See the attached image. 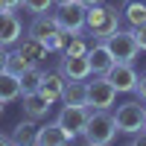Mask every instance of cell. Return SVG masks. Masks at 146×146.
I'll use <instances>...</instances> for the list:
<instances>
[{
    "instance_id": "3",
    "label": "cell",
    "mask_w": 146,
    "mask_h": 146,
    "mask_svg": "<svg viewBox=\"0 0 146 146\" xmlns=\"http://www.w3.org/2000/svg\"><path fill=\"white\" fill-rule=\"evenodd\" d=\"M143 114H146V102H140V100H129L123 105H117V111H114L117 131L120 135H129V137L143 131Z\"/></svg>"
},
{
    "instance_id": "19",
    "label": "cell",
    "mask_w": 146,
    "mask_h": 146,
    "mask_svg": "<svg viewBox=\"0 0 146 146\" xmlns=\"http://www.w3.org/2000/svg\"><path fill=\"white\" fill-rule=\"evenodd\" d=\"M21 96V79L9 70H0V100L3 102H12Z\"/></svg>"
},
{
    "instance_id": "13",
    "label": "cell",
    "mask_w": 146,
    "mask_h": 146,
    "mask_svg": "<svg viewBox=\"0 0 146 146\" xmlns=\"http://www.w3.org/2000/svg\"><path fill=\"white\" fill-rule=\"evenodd\" d=\"M58 73L64 79H91V62H88V56H64L62 53Z\"/></svg>"
},
{
    "instance_id": "12",
    "label": "cell",
    "mask_w": 146,
    "mask_h": 146,
    "mask_svg": "<svg viewBox=\"0 0 146 146\" xmlns=\"http://www.w3.org/2000/svg\"><path fill=\"white\" fill-rule=\"evenodd\" d=\"M88 62H91V76H105L108 67L114 64V56L105 47V41H94L88 50Z\"/></svg>"
},
{
    "instance_id": "31",
    "label": "cell",
    "mask_w": 146,
    "mask_h": 146,
    "mask_svg": "<svg viewBox=\"0 0 146 146\" xmlns=\"http://www.w3.org/2000/svg\"><path fill=\"white\" fill-rule=\"evenodd\" d=\"M56 6H67V3H76V0H53Z\"/></svg>"
},
{
    "instance_id": "23",
    "label": "cell",
    "mask_w": 146,
    "mask_h": 146,
    "mask_svg": "<svg viewBox=\"0 0 146 146\" xmlns=\"http://www.w3.org/2000/svg\"><path fill=\"white\" fill-rule=\"evenodd\" d=\"M27 67H32L29 62H27V58H23L18 50H9V62H6V70L9 73H15V76H21V73L23 70H27Z\"/></svg>"
},
{
    "instance_id": "34",
    "label": "cell",
    "mask_w": 146,
    "mask_h": 146,
    "mask_svg": "<svg viewBox=\"0 0 146 146\" xmlns=\"http://www.w3.org/2000/svg\"><path fill=\"white\" fill-rule=\"evenodd\" d=\"M0 9H3V0H0Z\"/></svg>"
},
{
    "instance_id": "14",
    "label": "cell",
    "mask_w": 146,
    "mask_h": 146,
    "mask_svg": "<svg viewBox=\"0 0 146 146\" xmlns=\"http://www.w3.org/2000/svg\"><path fill=\"white\" fill-rule=\"evenodd\" d=\"M23 96V117H29V120H41V117H47L50 114V108H53V102L47 100V96H41L38 91H29V94H21Z\"/></svg>"
},
{
    "instance_id": "22",
    "label": "cell",
    "mask_w": 146,
    "mask_h": 146,
    "mask_svg": "<svg viewBox=\"0 0 146 146\" xmlns=\"http://www.w3.org/2000/svg\"><path fill=\"white\" fill-rule=\"evenodd\" d=\"M88 50H91V41L85 38V35H79V32H73V35H67V44H64V56H88Z\"/></svg>"
},
{
    "instance_id": "32",
    "label": "cell",
    "mask_w": 146,
    "mask_h": 146,
    "mask_svg": "<svg viewBox=\"0 0 146 146\" xmlns=\"http://www.w3.org/2000/svg\"><path fill=\"white\" fill-rule=\"evenodd\" d=\"M3 111H6V102H3V100H0V117H3Z\"/></svg>"
},
{
    "instance_id": "5",
    "label": "cell",
    "mask_w": 146,
    "mask_h": 146,
    "mask_svg": "<svg viewBox=\"0 0 146 146\" xmlns=\"http://www.w3.org/2000/svg\"><path fill=\"white\" fill-rule=\"evenodd\" d=\"M114 102H117V88L111 85V79L94 76V82H88V108H94V111H111Z\"/></svg>"
},
{
    "instance_id": "11",
    "label": "cell",
    "mask_w": 146,
    "mask_h": 146,
    "mask_svg": "<svg viewBox=\"0 0 146 146\" xmlns=\"http://www.w3.org/2000/svg\"><path fill=\"white\" fill-rule=\"evenodd\" d=\"M62 32V27H58V21L56 15H50V12H41V15H32V23H29V35L32 38H38V41H50L53 35Z\"/></svg>"
},
{
    "instance_id": "7",
    "label": "cell",
    "mask_w": 146,
    "mask_h": 146,
    "mask_svg": "<svg viewBox=\"0 0 146 146\" xmlns=\"http://www.w3.org/2000/svg\"><path fill=\"white\" fill-rule=\"evenodd\" d=\"M111 85L117 88V94H135V85H137V70L131 67V62H114L105 73Z\"/></svg>"
},
{
    "instance_id": "24",
    "label": "cell",
    "mask_w": 146,
    "mask_h": 146,
    "mask_svg": "<svg viewBox=\"0 0 146 146\" xmlns=\"http://www.w3.org/2000/svg\"><path fill=\"white\" fill-rule=\"evenodd\" d=\"M56 3L53 0H23V9L29 12V15H41V12H50Z\"/></svg>"
},
{
    "instance_id": "21",
    "label": "cell",
    "mask_w": 146,
    "mask_h": 146,
    "mask_svg": "<svg viewBox=\"0 0 146 146\" xmlns=\"http://www.w3.org/2000/svg\"><path fill=\"white\" fill-rule=\"evenodd\" d=\"M21 94H29V91H38V85H41V79H44V70L38 67V64H32V67H27L21 73Z\"/></svg>"
},
{
    "instance_id": "15",
    "label": "cell",
    "mask_w": 146,
    "mask_h": 146,
    "mask_svg": "<svg viewBox=\"0 0 146 146\" xmlns=\"http://www.w3.org/2000/svg\"><path fill=\"white\" fill-rule=\"evenodd\" d=\"M15 50H18L23 58H27L29 64H41L44 58H47V53H50V50H47V44H44V41H38V38H32V35L21 38V41L15 44Z\"/></svg>"
},
{
    "instance_id": "18",
    "label": "cell",
    "mask_w": 146,
    "mask_h": 146,
    "mask_svg": "<svg viewBox=\"0 0 146 146\" xmlns=\"http://www.w3.org/2000/svg\"><path fill=\"white\" fill-rule=\"evenodd\" d=\"M64 76H62V73H44V79H41V85H38V94L41 96H47V100H50V102H58V100H62V91H64Z\"/></svg>"
},
{
    "instance_id": "8",
    "label": "cell",
    "mask_w": 146,
    "mask_h": 146,
    "mask_svg": "<svg viewBox=\"0 0 146 146\" xmlns=\"http://www.w3.org/2000/svg\"><path fill=\"white\" fill-rule=\"evenodd\" d=\"M85 9L82 3H67V6H58V12H53L56 21H58V27H62L64 32H82L85 29Z\"/></svg>"
},
{
    "instance_id": "4",
    "label": "cell",
    "mask_w": 146,
    "mask_h": 146,
    "mask_svg": "<svg viewBox=\"0 0 146 146\" xmlns=\"http://www.w3.org/2000/svg\"><path fill=\"white\" fill-rule=\"evenodd\" d=\"M105 47L111 50L114 62H135L140 47H137V38H135V29H117L105 38Z\"/></svg>"
},
{
    "instance_id": "20",
    "label": "cell",
    "mask_w": 146,
    "mask_h": 146,
    "mask_svg": "<svg viewBox=\"0 0 146 146\" xmlns=\"http://www.w3.org/2000/svg\"><path fill=\"white\" fill-rule=\"evenodd\" d=\"M35 131H38V126H35V120H21V123L12 129V143L18 146H27V143H35Z\"/></svg>"
},
{
    "instance_id": "28",
    "label": "cell",
    "mask_w": 146,
    "mask_h": 146,
    "mask_svg": "<svg viewBox=\"0 0 146 146\" xmlns=\"http://www.w3.org/2000/svg\"><path fill=\"white\" fill-rule=\"evenodd\" d=\"M23 6V0H3V9H12V12H15V9H21Z\"/></svg>"
},
{
    "instance_id": "25",
    "label": "cell",
    "mask_w": 146,
    "mask_h": 146,
    "mask_svg": "<svg viewBox=\"0 0 146 146\" xmlns=\"http://www.w3.org/2000/svg\"><path fill=\"white\" fill-rule=\"evenodd\" d=\"M135 94H137V100H140V102H146V73H143V76H137Z\"/></svg>"
},
{
    "instance_id": "10",
    "label": "cell",
    "mask_w": 146,
    "mask_h": 146,
    "mask_svg": "<svg viewBox=\"0 0 146 146\" xmlns=\"http://www.w3.org/2000/svg\"><path fill=\"white\" fill-rule=\"evenodd\" d=\"M76 137L70 135V131H64L62 129V123H47V126H41L38 131H35V143L38 146H67V143H73Z\"/></svg>"
},
{
    "instance_id": "26",
    "label": "cell",
    "mask_w": 146,
    "mask_h": 146,
    "mask_svg": "<svg viewBox=\"0 0 146 146\" xmlns=\"http://www.w3.org/2000/svg\"><path fill=\"white\" fill-rule=\"evenodd\" d=\"M135 38H137L140 50H146V23H143V27H135Z\"/></svg>"
},
{
    "instance_id": "9",
    "label": "cell",
    "mask_w": 146,
    "mask_h": 146,
    "mask_svg": "<svg viewBox=\"0 0 146 146\" xmlns=\"http://www.w3.org/2000/svg\"><path fill=\"white\" fill-rule=\"evenodd\" d=\"M23 38V23L12 9H0V44L3 47H15Z\"/></svg>"
},
{
    "instance_id": "17",
    "label": "cell",
    "mask_w": 146,
    "mask_h": 146,
    "mask_svg": "<svg viewBox=\"0 0 146 146\" xmlns=\"http://www.w3.org/2000/svg\"><path fill=\"white\" fill-rule=\"evenodd\" d=\"M120 18H123L131 29L143 27V23H146V0H123V6H120Z\"/></svg>"
},
{
    "instance_id": "27",
    "label": "cell",
    "mask_w": 146,
    "mask_h": 146,
    "mask_svg": "<svg viewBox=\"0 0 146 146\" xmlns=\"http://www.w3.org/2000/svg\"><path fill=\"white\" fill-rule=\"evenodd\" d=\"M6 62H9V47L0 44V70H6Z\"/></svg>"
},
{
    "instance_id": "16",
    "label": "cell",
    "mask_w": 146,
    "mask_h": 146,
    "mask_svg": "<svg viewBox=\"0 0 146 146\" xmlns=\"http://www.w3.org/2000/svg\"><path fill=\"white\" fill-rule=\"evenodd\" d=\"M64 105H88V79H67L62 91Z\"/></svg>"
},
{
    "instance_id": "1",
    "label": "cell",
    "mask_w": 146,
    "mask_h": 146,
    "mask_svg": "<svg viewBox=\"0 0 146 146\" xmlns=\"http://www.w3.org/2000/svg\"><path fill=\"white\" fill-rule=\"evenodd\" d=\"M85 29H88L94 35V41H105L111 32L120 29V9L114 6H88V12H85Z\"/></svg>"
},
{
    "instance_id": "33",
    "label": "cell",
    "mask_w": 146,
    "mask_h": 146,
    "mask_svg": "<svg viewBox=\"0 0 146 146\" xmlns=\"http://www.w3.org/2000/svg\"><path fill=\"white\" fill-rule=\"evenodd\" d=\"M143 129H146V114H143Z\"/></svg>"
},
{
    "instance_id": "2",
    "label": "cell",
    "mask_w": 146,
    "mask_h": 146,
    "mask_svg": "<svg viewBox=\"0 0 146 146\" xmlns=\"http://www.w3.org/2000/svg\"><path fill=\"white\" fill-rule=\"evenodd\" d=\"M117 137V123L111 111H91V120L82 131V140L88 146H108Z\"/></svg>"
},
{
    "instance_id": "29",
    "label": "cell",
    "mask_w": 146,
    "mask_h": 146,
    "mask_svg": "<svg viewBox=\"0 0 146 146\" xmlns=\"http://www.w3.org/2000/svg\"><path fill=\"white\" fill-rule=\"evenodd\" d=\"M6 143H12V135H3V131H0V146H6Z\"/></svg>"
},
{
    "instance_id": "30",
    "label": "cell",
    "mask_w": 146,
    "mask_h": 146,
    "mask_svg": "<svg viewBox=\"0 0 146 146\" xmlns=\"http://www.w3.org/2000/svg\"><path fill=\"white\" fill-rule=\"evenodd\" d=\"M76 3H82L85 9H88V6H96V3H100V0H76Z\"/></svg>"
},
{
    "instance_id": "6",
    "label": "cell",
    "mask_w": 146,
    "mask_h": 146,
    "mask_svg": "<svg viewBox=\"0 0 146 146\" xmlns=\"http://www.w3.org/2000/svg\"><path fill=\"white\" fill-rule=\"evenodd\" d=\"M91 111L94 108H88V105H62V111H58L56 120L73 137H82V131H85V126H88V120H91Z\"/></svg>"
}]
</instances>
